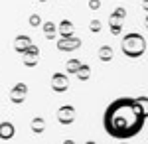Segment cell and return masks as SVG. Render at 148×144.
<instances>
[{
	"mask_svg": "<svg viewBox=\"0 0 148 144\" xmlns=\"http://www.w3.org/2000/svg\"><path fill=\"white\" fill-rule=\"evenodd\" d=\"M144 122H146V109L140 101L132 97L114 99L103 115L105 130L119 140L136 136L142 130Z\"/></svg>",
	"mask_w": 148,
	"mask_h": 144,
	"instance_id": "obj_1",
	"label": "cell"
}]
</instances>
